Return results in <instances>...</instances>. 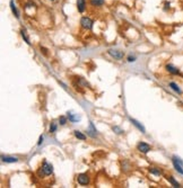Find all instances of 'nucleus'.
<instances>
[{"label": "nucleus", "mask_w": 183, "mask_h": 188, "mask_svg": "<svg viewBox=\"0 0 183 188\" xmlns=\"http://www.w3.org/2000/svg\"><path fill=\"white\" fill-rule=\"evenodd\" d=\"M172 163H173V167H174V169L177 173L183 175V160L176 157V155H173L172 157Z\"/></svg>", "instance_id": "f257e3e1"}, {"label": "nucleus", "mask_w": 183, "mask_h": 188, "mask_svg": "<svg viewBox=\"0 0 183 188\" xmlns=\"http://www.w3.org/2000/svg\"><path fill=\"white\" fill-rule=\"evenodd\" d=\"M39 172L42 173L43 176H50V175H52V172H53V165L44 160L43 163H42V165H41L40 171H39Z\"/></svg>", "instance_id": "f03ea898"}, {"label": "nucleus", "mask_w": 183, "mask_h": 188, "mask_svg": "<svg viewBox=\"0 0 183 188\" xmlns=\"http://www.w3.org/2000/svg\"><path fill=\"white\" fill-rule=\"evenodd\" d=\"M80 26L84 29H91V27H93V20L89 17H83L80 19Z\"/></svg>", "instance_id": "7ed1b4c3"}, {"label": "nucleus", "mask_w": 183, "mask_h": 188, "mask_svg": "<svg viewBox=\"0 0 183 188\" xmlns=\"http://www.w3.org/2000/svg\"><path fill=\"white\" fill-rule=\"evenodd\" d=\"M137 150L139 152H141V153H148L149 151L152 150V147L146 142H139L137 144Z\"/></svg>", "instance_id": "20e7f679"}, {"label": "nucleus", "mask_w": 183, "mask_h": 188, "mask_svg": "<svg viewBox=\"0 0 183 188\" xmlns=\"http://www.w3.org/2000/svg\"><path fill=\"white\" fill-rule=\"evenodd\" d=\"M109 54L112 57L116 59V60H122L123 57H124V52L119 51V50H112V49L109 50Z\"/></svg>", "instance_id": "39448f33"}, {"label": "nucleus", "mask_w": 183, "mask_h": 188, "mask_svg": "<svg viewBox=\"0 0 183 188\" xmlns=\"http://www.w3.org/2000/svg\"><path fill=\"white\" fill-rule=\"evenodd\" d=\"M77 181L80 185H88L89 184V177L87 173H79L77 176Z\"/></svg>", "instance_id": "423d86ee"}, {"label": "nucleus", "mask_w": 183, "mask_h": 188, "mask_svg": "<svg viewBox=\"0 0 183 188\" xmlns=\"http://www.w3.org/2000/svg\"><path fill=\"white\" fill-rule=\"evenodd\" d=\"M165 69H166V71L171 74H175V75H176V74H181L180 70H179L176 67H174L173 64H166Z\"/></svg>", "instance_id": "0eeeda50"}, {"label": "nucleus", "mask_w": 183, "mask_h": 188, "mask_svg": "<svg viewBox=\"0 0 183 188\" xmlns=\"http://www.w3.org/2000/svg\"><path fill=\"white\" fill-rule=\"evenodd\" d=\"M1 160L2 162H6V163H14L18 161L16 157H9V155H1Z\"/></svg>", "instance_id": "6e6552de"}, {"label": "nucleus", "mask_w": 183, "mask_h": 188, "mask_svg": "<svg viewBox=\"0 0 183 188\" xmlns=\"http://www.w3.org/2000/svg\"><path fill=\"white\" fill-rule=\"evenodd\" d=\"M67 117H68V120H70V122H72V123H76V122H78V120H80L78 114H75L74 112H68V113H67Z\"/></svg>", "instance_id": "1a4fd4ad"}, {"label": "nucleus", "mask_w": 183, "mask_h": 188, "mask_svg": "<svg viewBox=\"0 0 183 188\" xmlns=\"http://www.w3.org/2000/svg\"><path fill=\"white\" fill-rule=\"evenodd\" d=\"M166 179L168 180V182L171 184L173 187H175V188L181 187V184H180L179 181H176V180H175V178H174L173 176H167V177H166Z\"/></svg>", "instance_id": "9d476101"}, {"label": "nucleus", "mask_w": 183, "mask_h": 188, "mask_svg": "<svg viewBox=\"0 0 183 188\" xmlns=\"http://www.w3.org/2000/svg\"><path fill=\"white\" fill-rule=\"evenodd\" d=\"M86 8V1L85 0H77V9L79 12H84Z\"/></svg>", "instance_id": "9b49d317"}, {"label": "nucleus", "mask_w": 183, "mask_h": 188, "mask_svg": "<svg viewBox=\"0 0 183 188\" xmlns=\"http://www.w3.org/2000/svg\"><path fill=\"white\" fill-rule=\"evenodd\" d=\"M130 122H131L132 124L136 126V127H137L138 130L141 132V133H146V130H145V127H143V126L141 125V124H140V123H139L138 120H136L135 118H130Z\"/></svg>", "instance_id": "f8f14e48"}, {"label": "nucleus", "mask_w": 183, "mask_h": 188, "mask_svg": "<svg viewBox=\"0 0 183 188\" xmlns=\"http://www.w3.org/2000/svg\"><path fill=\"white\" fill-rule=\"evenodd\" d=\"M87 134L91 137H95L96 136V128L94 127V124L93 123H89V127H88V130H87Z\"/></svg>", "instance_id": "ddd939ff"}, {"label": "nucleus", "mask_w": 183, "mask_h": 188, "mask_svg": "<svg viewBox=\"0 0 183 188\" xmlns=\"http://www.w3.org/2000/svg\"><path fill=\"white\" fill-rule=\"evenodd\" d=\"M168 86H170V88H171L172 90H174L176 94H179V95H181V94H182V90H181V88L179 87L177 83H175V82H170Z\"/></svg>", "instance_id": "4468645a"}, {"label": "nucleus", "mask_w": 183, "mask_h": 188, "mask_svg": "<svg viewBox=\"0 0 183 188\" xmlns=\"http://www.w3.org/2000/svg\"><path fill=\"white\" fill-rule=\"evenodd\" d=\"M149 172L152 173V175H155V176H160L163 172L160 170V168H157V167H150L149 168Z\"/></svg>", "instance_id": "2eb2a0df"}, {"label": "nucleus", "mask_w": 183, "mask_h": 188, "mask_svg": "<svg viewBox=\"0 0 183 188\" xmlns=\"http://www.w3.org/2000/svg\"><path fill=\"white\" fill-rule=\"evenodd\" d=\"M20 35H22V37L24 38V41L29 44V45H31V42H29V36H27V33H26V29H22L20 30Z\"/></svg>", "instance_id": "dca6fc26"}, {"label": "nucleus", "mask_w": 183, "mask_h": 188, "mask_svg": "<svg viewBox=\"0 0 183 188\" xmlns=\"http://www.w3.org/2000/svg\"><path fill=\"white\" fill-rule=\"evenodd\" d=\"M91 5L94 7H101L104 5V0H91Z\"/></svg>", "instance_id": "f3484780"}, {"label": "nucleus", "mask_w": 183, "mask_h": 188, "mask_svg": "<svg viewBox=\"0 0 183 188\" xmlns=\"http://www.w3.org/2000/svg\"><path fill=\"white\" fill-rule=\"evenodd\" d=\"M74 134H75V136L77 137V139H79V140H81V141H85L86 140V135H84L81 132H79V131H74Z\"/></svg>", "instance_id": "a211bd4d"}, {"label": "nucleus", "mask_w": 183, "mask_h": 188, "mask_svg": "<svg viewBox=\"0 0 183 188\" xmlns=\"http://www.w3.org/2000/svg\"><path fill=\"white\" fill-rule=\"evenodd\" d=\"M58 130V125L56 122H51V124H50V128H49V132L50 133H56Z\"/></svg>", "instance_id": "6ab92c4d"}, {"label": "nucleus", "mask_w": 183, "mask_h": 188, "mask_svg": "<svg viewBox=\"0 0 183 188\" xmlns=\"http://www.w3.org/2000/svg\"><path fill=\"white\" fill-rule=\"evenodd\" d=\"M10 8H12V14L16 16V17H19V15H18V12H17V9H16V7H15V5H14V1H10Z\"/></svg>", "instance_id": "aec40b11"}, {"label": "nucleus", "mask_w": 183, "mask_h": 188, "mask_svg": "<svg viewBox=\"0 0 183 188\" xmlns=\"http://www.w3.org/2000/svg\"><path fill=\"white\" fill-rule=\"evenodd\" d=\"M67 120H68V117H66V116H60V117H59V124H60V125H66Z\"/></svg>", "instance_id": "412c9836"}, {"label": "nucleus", "mask_w": 183, "mask_h": 188, "mask_svg": "<svg viewBox=\"0 0 183 188\" xmlns=\"http://www.w3.org/2000/svg\"><path fill=\"white\" fill-rule=\"evenodd\" d=\"M112 130H113V132L116 133V134H122V133H123V130H122L121 127H119V126H113Z\"/></svg>", "instance_id": "4be33fe9"}, {"label": "nucleus", "mask_w": 183, "mask_h": 188, "mask_svg": "<svg viewBox=\"0 0 183 188\" xmlns=\"http://www.w3.org/2000/svg\"><path fill=\"white\" fill-rule=\"evenodd\" d=\"M43 140H44V136H43V135H41L40 139H39V142H37V145H39V147H40L41 144L43 143Z\"/></svg>", "instance_id": "5701e85b"}, {"label": "nucleus", "mask_w": 183, "mask_h": 188, "mask_svg": "<svg viewBox=\"0 0 183 188\" xmlns=\"http://www.w3.org/2000/svg\"><path fill=\"white\" fill-rule=\"evenodd\" d=\"M135 61H136V57H131V55L128 57V62H135Z\"/></svg>", "instance_id": "b1692460"}, {"label": "nucleus", "mask_w": 183, "mask_h": 188, "mask_svg": "<svg viewBox=\"0 0 183 188\" xmlns=\"http://www.w3.org/2000/svg\"><path fill=\"white\" fill-rule=\"evenodd\" d=\"M51 1H53V0H51Z\"/></svg>", "instance_id": "393cba45"}]
</instances>
